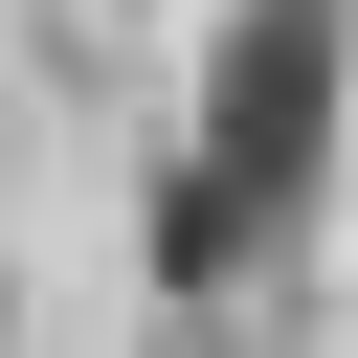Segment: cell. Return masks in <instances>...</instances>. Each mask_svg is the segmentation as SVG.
Returning a JSON list of instances; mask_svg holds the SVG:
<instances>
[{"mask_svg":"<svg viewBox=\"0 0 358 358\" xmlns=\"http://www.w3.org/2000/svg\"><path fill=\"white\" fill-rule=\"evenodd\" d=\"M336 179V0H224V67H201V157L157 179V291L224 313Z\"/></svg>","mask_w":358,"mask_h":358,"instance_id":"obj_1","label":"cell"}]
</instances>
